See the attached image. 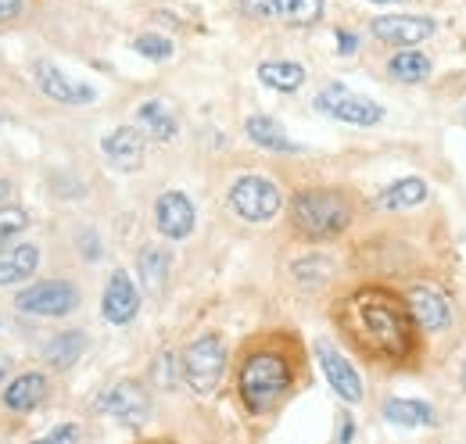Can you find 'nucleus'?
<instances>
[{"label":"nucleus","instance_id":"f257e3e1","mask_svg":"<svg viewBox=\"0 0 466 444\" xmlns=\"http://www.w3.org/2000/svg\"><path fill=\"white\" fill-rule=\"evenodd\" d=\"M338 323L349 333V340L370 355L373 362H395L402 366L416 351V323L409 305L384 290V287H362L349 294L338 308Z\"/></svg>","mask_w":466,"mask_h":444},{"label":"nucleus","instance_id":"f03ea898","mask_svg":"<svg viewBox=\"0 0 466 444\" xmlns=\"http://www.w3.org/2000/svg\"><path fill=\"white\" fill-rule=\"evenodd\" d=\"M294 388V362L280 348H251L237 369V394L251 416L273 412Z\"/></svg>","mask_w":466,"mask_h":444},{"label":"nucleus","instance_id":"7ed1b4c3","mask_svg":"<svg viewBox=\"0 0 466 444\" xmlns=\"http://www.w3.org/2000/svg\"><path fill=\"white\" fill-rule=\"evenodd\" d=\"M291 222L309 240H330L349 229L351 205L338 190H301L291 201Z\"/></svg>","mask_w":466,"mask_h":444},{"label":"nucleus","instance_id":"20e7f679","mask_svg":"<svg viewBox=\"0 0 466 444\" xmlns=\"http://www.w3.org/2000/svg\"><path fill=\"white\" fill-rule=\"evenodd\" d=\"M179 373H183L187 388L194 390L198 398L216 394L219 384H223V373H227V344H223V337L219 333H201L198 340H190L183 348Z\"/></svg>","mask_w":466,"mask_h":444},{"label":"nucleus","instance_id":"39448f33","mask_svg":"<svg viewBox=\"0 0 466 444\" xmlns=\"http://www.w3.org/2000/svg\"><path fill=\"white\" fill-rule=\"evenodd\" d=\"M227 201H230L237 219L255 222V226L273 222L284 208V194L269 176H240V179H233Z\"/></svg>","mask_w":466,"mask_h":444},{"label":"nucleus","instance_id":"423d86ee","mask_svg":"<svg viewBox=\"0 0 466 444\" xmlns=\"http://www.w3.org/2000/svg\"><path fill=\"white\" fill-rule=\"evenodd\" d=\"M15 308L36 319H61L79 308V287L68 279H40L15 298Z\"/></svg>","mask_w":466,"mask_h":444},{"label":"nucleus","instance_id":"0eeeda50","mask_svg":"<svg viewBox=\"0 0 466 444\" xmlns=\"http://www.w3.org/2000/svg\"><path fill=\"white\" fill-rule=\"evenodd\" d=\"M316 111L330 115V118H338L345 126H377L384 118V108L377 101H370L362 94H351V90L338 86V83L316 94Z\"/></svg>","mask_w":466,"mask_h":444},{"label":"nucleus","instance_id":"6e6552de","mask_svg":"<svg viewBox=\"0 0 466 444\" xmlns=\"http://www.w3.org/2000/svg\"><path fill=\"white\" fill-rule=\"evenodd\" d=\"M33 79L40 86V94L55 105H65V108H86L97 101V90L90 83H79L72 79L68 72H61L55 61H36L33 65Z\"/></svg>","mask_w":466,"mask_h":444},{"label":"nucleus","instance_id":"1a4fd4ad","mask_svg":"<svg viewBox=\"0 0 466 444\" xmlns=\"http://www.w3.org/2000/svg\"><path fill=\"white\" fill-rule=\"evenodd\" d=\"M316 358H319V369H323V377H327V384L334 388V394L341 398V401H349V405H359L362 401V377L355 373V366H351L349 358L334 348V340H327V337H319L316 344Z\"/></svg>","mask_w":466,"mask_h":444},{"label":"nucleus","instance_id":"9d476101","mask_svg":"<svg viewBox=\"0 0 466 444\" xmlns=\"http://www.w3.org/2000/svg\"><path fill=\"white\" fill-rule=\"evenodd\" d=\"M97 409L116 416L122 427H133V430L151 419V398H147V390L140 388V384H133V380H122V384L105 390L97 398Z\"/></svg>","mask_w":466,"mask_h":444},{"label":"nucleus","instance_id":"9b49d317","mask_svg":"<svg viewBox=\"0 0 466 444\" xmlns=\"http://www.w3.org/2000/svg\"><path fill=\"white\" fill-rule=\"evenodd\" d=\"M370 33H373L380 44L412 47V44H423V40L434 33V22L423 18V15H377V18L370 22Z\"/></svg>","mask_w":466,"mask_h":444},{"label":"nucleus","instance_id":"f8f14e48","mask_svg":"<svg viewBox=\"0 0 466 444\" xmlns=\"http://www.w3.org/2000/svg\"><path fill=\"white\" fill-rule=\"evenodd\" d=\"M194 222H198V212H194V201L187 194L166 190L155 201V226L166 240H187L194 233Z\"/></svg>","mask_w":466,"mask_h":444},{"label":"nucleus","instance_id":"ddd939ff","mask_svg":"<svg viewBox=\"0 0 466 444\" xmlns=\"http://www.w3.org/2000/svg\"><path fill=\"white\" fill-rule=\"evenodd\" d=\"M101 151L108 158V166L118 172H137L147 158V140L137 126H116L112 133H105L101 140Z\"/></svg>","mask_w":466,"mask_h":444},{"label":"nucleus","instance_id":"4468645a","mask_svg":"<svg viewBox=\"0 0 466 444\" xmlns=\"http://www.w3.org/2000/svg\"><path fill=\"white\" fill-rule=\"evenodd\" d=\"M140 312V294H137V283L126 277L122 269H116L108 283H105V298H101V316L112 323V327H126L133 323Z\"/></svg>","mask_w":466,"mask_h":444},{"label":"nucleus","instance_id":"2eb2a0df","mask_svg":"<svg viewBox=\"0 0 466 444\" xmlns=\"http://www.w3.org/2000/svg\"><path fill=\"white\" fill-rule=\"evenodd\" d=\"M409 312H412V323L416 330L423 333H438L452 323V305L445 301V294L431 290V287H416L406 298Z\"/></svg>","mask_w":466,"mask_h":444},{"label":"nucleus","instance_id":"dca6fc26","mask_svg":"<svg viewBox=\"0 0 466 444\" xmlns=\"http://www.w3.org/2000/svg\"><path fill=\"white\" fill-rule=\"evenodd\" d=\"M169 269H173V258H169V251H166L162 244L140 247V255H137V277H140V287H144L151 298H162V294H166Z\"/></svg>","mask_w":466,"mask_h":444},{"label":"nucleus","instance_id":"f3484780","mask_svg":"<svg viewBox=\"0 0 466 444\" xmlns=\"http://www.w3.org/2000/svg\"><path fill=\"white\" fill-rule=\"evenodd\" d=\"M40 269V247L36 244H4L0 247V287H11V283H25V279L36 277Z\"/></svg>","mask_w":466,"mask_h":444},{"label":"nucleus","instance_id":"a211bd4d","mask_svg":"<svg viewBox=\"0 0 466 444\" xmlns=\"http://www.w3.org/2000/svg\"><path fill=\"white\" fill-rule=\"evenodd\" d=\"M244 133H248L251 144H258L262 151H273V155H298L301 151V144H294L288 129L269 115H251L244 122Z\"/></svg>","mask_w":466,"mask_h":444},{"label":"nucleus","instance_id":"6ab92c4d","mask_svg":"<svg viewBox=\"0 0 466 444\" xmlns=\"http://www.w3.org/2000/svg\"><path fill=\"white\" fill-rule=\"evenodd\" d=\"M47 401V377L44 373H18L7 388H4V405L18 416L40 409Z\"/></svg>","mask_w":466,"mask_h":444},{"label":"nucleus","instance_id":"aec40b11","mask_svg":"<svg viewBox=\"0 0 466 444\" xmlns=\"http://www.w3.org/2000/svg\"><path fill=\"white\" fill-rule=\"evenodd\" d=\"M427 183L420 179V176H406V179H395V183H388L380 194H377V205L380 208H388V212H402V208H416V205H423L427 201Z\"/></svg>","mask_w":466,"mask_h":444},{"label":"nucleus","instance_id":"412c9836","mask_svg":"<svg viewBox=\"0 0 466 444\" xmlns=\"http://www.w3.org/2000/svg\"><path fill=\"white\" fill-rule=\"evenodd\" d=\"M86 348H90V337L83 330H61L58 337H51V340L44 344V358H47V366H55V369H68V366H76V362L83 358Z\"/></svg>","mask_w":466,"mask_h":444},{"label":"nucleus","instance_id":"4be33fe9","mask_svg":"<svg viewBox=\"0 0 466 444\" xmlns=\"http://www.w3.org/2000/svg\"><path fill=\"white\" fill-rule=\"evenodd\" d=\"M380 416L395 427H434V409L427 401H412V398H388L380 405Z\"/></svg>","mask_w":466,"mask_h":444},{"label":"nucleus","instance_id":"5701e85b","mask_svg":"<svg viewBox=\"0 0 466 444\" xmlns=\"http://www.w3.org/2000/svg\"><path fill=\"white\" fill-rule=\"evenodd\" d=\"M258 83L277 90V94H294L305 83V68L298 61H262L258 65Z\"/></svg>","mask_w":466,"mask_h":444},{"label":"nucleus","instance_id":"b1692460","mask_svg":"<svg viewBox=\"0 0 466 444\" xmlns=\"http://www.w3.org/2000/svg\"><path fill=\"white\" fill-rule=\"evenodd\" d=\"M137 126L140 129H147L155 140H173L176 133H179V122H176V115L162 101H144L140 108H137Z\"/></svg>","mask_w":466,"mask_h":444},{"label":"nucleus","instance_id":"393cba45","mask_svg":"<svg viewBox=\"0 0 466 444\" xmlns=\"http://www.w3.org/2000/svg\"><path fill=\"white\" fill-rule=\"evenodd\" d=\"M323 7H327L323 0H273V18L305 29V25H316L323 18Z\"/></svg>","mask_w":466,"mask_h":444},{"label":"nucleus","instance_id":"a878e982","mask_svg":"<svg viewBox=\"0 0 466 444\" xmlns=\"http://www.w3.org/2000/svg\"><path fill=\"white\" fill-rule=\"evenodd\" d=\"M388 76L399 79V83H423L431 76V57L406 47V51H399V55L388 61Z\"/></svg>","mask_w":466,"mask_h":444},{"label":"nucleus","instance_id":"bb28decb","mask_svg":"<svg viewBox=\"0 0 466 444\" xmlns=\"http://www.w3.org/2000/svg\"><path fill=\"white\" fill-rule=\"evenodd\" d=\"M291 277L301 287H323L327 279L334 277V262L327 255H305V258L291 262Z\"/></svg>","mask_w":466,"mask_h":444},{"label":"nucleus","instance_id":"cd10ccee","mask_svg":"<svg viewBox=\"0 0 466 444\" xmlns=\"http://www.w3.org/2000/svg\"><path fill=\"white\" fill-rule=\"evenodd\" d=\"M133 51L140 57H147V61H169L176 47H173V40H166V36H158V33H144V36L133 40Z\"/></svg>","mask_w":466,"mask_h":444},{"label":"nucleus","instance_id":"c85d7f7f","mask_svg":"<svg viewBox=\"0 0 466 444\" xmlns=\"http://www.w3.org/2000/svg\"><path fill=\"white\" fill-rule=\"evenodd\" d=\"M25 226H29V212H25V208H18V205L0 208V247H4L11 237H18Z\"/></svg>","mask_w":466,"mask_h":444},{"label":"nucleus","instance_id":"c756f323","mask_svg":"<svg viewBox=\"0 0 466 444\" xmlns=\"http://www.w3.org/2000/svg\"><path fill=\"white\" fill-rule=\"evenodd\" d=\"M179 377H183V373H176L173 355H162V358H158V366H155V380H158V388L173 390L176 384H179Z\"/></svg>","mask_w":466,"mask_h":444},{"label":"nucleus","instance_id":"7c9ffc66","mask_svg":"<svg viewBox=\"0 0 466 444\" xmlns=\"http://www.w3.org/2000/svg\"><path fill=\"white\" fill-rule=\"evenodd\" d=\"M237 7L248 18H273V0H237Z\"/></svg>","mask_w":466,"mask_h":444},{"label":"nucleus","instance_id":"2f4dec72","mask_svg":"<svg viewBox=\"0 0 466 444\" xmlns=\"http://www.w3.org/2000/svg\"><path fill=\"white\" fill-rule=\"evenodd\" d=\"M79 240H83V255L94 262V258H101V240H97V233L94 229H83L79 233Z\"/></svg>","mask_w":466,"mask_h":444},{"label":"nucleus","instance_id":"473e14b6","mask_svg":"<svg viewBox=\"0 0 466 444\" xmlns=\"http://www.w3.org/2000/svg\"><path fill=\"white\" fill-rule=\"evenodd\" d=\"M22 11H25V4H22V0H0V25H7V22H15V18H22Z\"/></svg>","mask_w":466,"mask_h":444},{"label":"nucleus","instance_id":"72a5a7b5","mask_svg":"<svg viewBox=\"0 0 466 444\" xmlns=\"http://www.w3.org/2000/svg\"><path fill=\"white\" fill-rule=\"evenodd\" d=\"M47 441H79V427L76 423H61L47 434Z\"/></svg>","mask_w":466,"mask_h":444},{"label":"nucleus","instance_id":"f704fd0d","mask_svg":"<svg viewBox=\"0 0 466 444\" xmlns=\"http://www.w3.org/2000/svg\"><path fill=\"white\" fill-rule=\"evenodd\" d=\"M334 36H338V51H341V55H355V51H359V36H355V33L338 29Z\"/></svg>","mask_w":466,"mask_h":444},{"label":"nucleus","instance_id":"c9c22d12","mask_svg":"<svg viewBox=\"0 0 466 444\" xmlns=\"http://www.w3.org/2000/svg\"><path fill=\"white\" fill-rule=\"evenodd\" d=\"M11 197V183L7 179H0V201H7Z\"/></svg>","mask_w":466,"mask_h":444},{"label":"nucleus","instance_id":"e433bc0d","mask_svg":"<svg viewBox=\"0 0 466 444\" xmlns=\"http://www.w3.org/2000/svg\"><path fill=\"white\" fill-rule=\"evenodd\" d=\"M351 434H355V430H351V423L345 419V427H341V441H351Z\"/></svg>","mask_w":466,"mask_h":444},{"label":"nucleus","instance_id":"4c0bfd02","mask_svg":"<svg viewBox=\"0 0 466 444\" xmlns=\"http://www.w3.org/2000/svg\"><path fill=\"white\" fill-rule=\"evenodd\" d=\"M370 4H402V0H370Z\"/></svg>","mask_w":466,"mask_h":444},{"label":"nucleus","instance_id":"58836bf2","mask_svg":"<svg viewBox=\"0 0 466 444\" xmlns=\"http://www.w3.org/2000/svg\"><path fill=\"white\" fill-rule=\"evenodd\" d=\"M460 377H463V388H466V362H463V373H460Z\"/></svg>","mask_w":466,"mask_h":444},{"label":"nucleus","instance_id":"ea45409f","mask_svg":"<svg viewBox=\"0 0 466 444\" xmlns=\"http://www.w3.org/2000/svg\"><path fill=\"white\" fill-rule=\"evenodd\" d=\"M0 380H4V358H0Z\"/></svg>","mask_w":466,"mask_h":444},{"label":"nucleus","instance_id":"a19ab883","mask_svg":"<svg viewBox=\"0 0 466 444\" xmlns=\"http://www.w3.org/2000/svg\"><path fill=\"white\" fill-rule=\"evenodd\" d=\"M0 122H4V111H0Z\"/></svg>","mask_w":466,"mask_h":444}]
</instances>
